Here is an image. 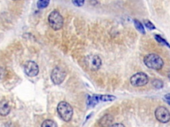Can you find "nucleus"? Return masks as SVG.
Listing matches in <instances>:
<instances>
[{"label": "nucleus", "mask_w": 170, "mask_h": 127, "mask_svg": "<svg viewBox=\"0 0 170 127\" xmlns=\"http://www.w3.org/2000/svg\"><path fill=\"white\" fill-rule=\"evenodd\" d=\"M144 62L148 68L153 70H160L164 66V60L156 54H149L144 58Z\"/></svg>", "instance_id": "obj_1"}, {"label": "nucleus", "mask_w": 170, "mask_h": 127, "mask_svg": "<svg viewBox=\"0 0 170 127\" xmlns=\"http://www.w3.org/2000/svg\"><path fill=\"white\" fill-rule=\"evenodd\" d=\"M57 112L60 117L65 122H69L72 119L73 109L70 104L67 102L61 101L59 103Z\"/></svg>", "instance_id": "obj_2"}, {"label": "nucleus", "mask_w": 170, "mask_h": 127, "mask_svg": "<svg viewBox=\"0 0 170 127\" xmlns=\"http://www.w3.org/2000/svg\"><path fill=\"white\" fill-rule=\"evenodd\" d=\"M48 21L51 27L55 30H60L62 27L64 23L62 15L57 10L53 11L49 14Z\"/></svg>", "instance_id": "obj_3"}, {"label": "nucleus", "mask_w": 170, "mask_h": 127, "mask_svg": "<svg viewBox=\"0 0 170 127\" xmlns=\"http://www.w3.org/2000/svg\"><path fill=\"white\" fill-rule=\"evenodd\" d=\"M85 64L91 71H97L102 66V60L98 55H89L85 58Z\"/></svg>", "instance_id": "obj_4"}, {"label": "nucleus", "mask_w": 170, "mask_h": 127, "mask_svg": "<svg viewBox=\"0 0 170 127\" xmlns=\"http://www.w3.org/2000/svg\"><path fill=\"white\" fill-rule=\"evenodd\" d=\"M149 82L148 76L144 72H138L134 74L130 78V83L134 87H142Z\"/></svg>", "instance_id": "obj_5"}, {"label": "nucleus", "mask_w": 170, "mask_h": 127, "mask_svg": "<svg viewBox=\"0 0 170 127\" xmlns=\"http://www.w3.org/2000/svg\"><path fill=\"white\" fill-rule=\"evenodd\" d=\"M155 116L157 120L161 123H168L170 121V113L165 107L160 106L156 109Z\"/></svg>", "instance_id": "obj_6"}, {"label": "nucleus", "mask_w": 170, "mask_h": 127, "mask_svg": "<svg viewBox=\"0 0 170 127\" xmlns=\"http://www.w3.org/2000/svg\"><path fill=\"white\" fill-rule=\"evenodd\" d=\"M66 76V72L63 69L59 67H56L54 68L53 70L52 71L51 78L53 81V82L55 85H59L62 83L63 81L65 80Z\"/></svg>", "instance_id": "obj_7"}, {"label": "nucleus", "mask_w": 170, "mask_h": 127, "mask_svg": "<svg viewBox=\"0 0 170 127\" xmlns=\"http://www.w3.org/2000/svg\"><path fill=\"white\" fill-rule=\"evenodd\" d=\"M24 71L25 74L28 76L35 77L39 73V66L35 62L28 61L25 64Z\"/></svg>", "instance_id": "obj_8"}, {"label": "nucleus", "mask_w": 170, "mask_h": 127, "mask_svg": "<svg viewBox=\"0 0 170 127\" xmlns=\"http://www.w3.org/2000/svg\"><path fill=\"white\" fill-rule=\"evenodd\" d=\"M114 117L112 115L106 114L98 121V125H99L100 127H110L112 125Z\"/></svg>", "instance_id": "obj_9"}, {"label": "nucleus", "mask_w": 170, "mask_h": 127, "mask_svg": "<svg viewBox=\"0 0 170 127\" xmlns=\"http://www.w3.org/2000/svg\"><path fill=\"white\" fill-rule=\"evenodd\" d=\"M11 107L8 101L6 100H3L0 102V115L3 117L7 116L10 113Z\"/></svg>", "instance_id": "obj_10"}, {"label": "nucleus", "mask_w": 170, "mask_h": 127, "mask_svg": "<svg viewBox=\"0 0 170 127\" xmlns=\"http://www.w3.org/2000/svg\"><path fill=\"white\" fill-rule=\"evenodd\" d=\"M134 26H135L136 29L138 30V31L142 34L145 33L143 25H142L139 21L137 20V19H135V20H134Z\"/></svg>", "instance_id": "obj_11"}, {"label": "nucleus", "mask_w": 170, "mask_h": 127, "mask_svg": "<svg viewBox=\"0 0 170 127\" xmlns=\"http://www.w3.org/2000/svg\"><path fill=\"white\" fill-rule=\"evenodd\" d=\"M115 99H116V97L111 95H99V100L102 101H112Z\"/></svg>", "instance_id": "obj_12"}, {"label": "nucleus", "mask_w": 170, "mask_h": 127, "mask_svg": "<svg viewBox=\"0 0 170 127\" xmlns=\"http://www.w3.org/2000/svg\"><path fill=\"white\" fill-rule=\"evenodd\" d=\"M50 0H39L37 3L39 9H44L49 5Z\"/></svg>", "instance_id": "obj_13"}, {"label": "nucleus", "mask_w": 170, "mask_h": 127, "mask_svg": "<svg viewBox=\"0 0 170 127\" xmlns=\"http://www.w3.org/2000/svg\"><path fill=\"white\" fill-rule=\"evenodd\" d=\"M41 127H57V125L55 122L52 120H45L42 123Z\"/></svg>", "instance_id": "obj_14"}, {"label": "nucleus", "mask_w": 170, "mask_h": 127, "mask_svg": "<svg viewBox=\"0 0 170 127\" xmlns=\"http://www.w3.org/2000/svg\"><path fill=\"white\" fill-rule=\"evenodd\" d=\"M152 85L154 87L156 88V89H161V88H162L164 86V83L160 79H155L153 80Z\"/></svg>", "instance_id": "obj_15"}, {"label": "nucleus", "mask_w": 170, "mask_h": 127, "mask_svg": "<svg viewBox=\"0 0 170 127\" xmlns=\"http://www.w3.org/2000/svg\"><path fill=\"white\" fill-rule=\"evenodd\" d=\"M155 37H156V39L158 42H159L160 44H164V45H165V46H168V47H169L170 48V45L168 44V42L167 41H166L165 40H164L163 38L159 36V35H156Z\"/></svg>", "instance_id": "obj_16"}, {"label": "nucleus", "mask_w": 170, "mask_h": 127, "mask_svg": "<svg viewBox=\"0 0 170 127\" xmlns=\"http://www.w3.org/2000/svg\"><path fill=\"white\" fill-rule=\"evenodd\" d=\"M144 23L145 26L148 29H149V30H153V29H156V26H154V25L153 23H152L150 22L149 20H144Z\"/></svg>", "instance_id": "obj_17"}, {"label": "nucleus", "mask_w": 170, "mask_h": 127, "mask_svg": "<svg viewBox=\"0 0 170 127\" xmlns=\"http://www.w3.org/2000/svg\"><path fill=\"white\" fill-rule=\"evenodd\" d=\"M85 0H72L73 5L76 7H82L85 4Z\"/></svg>", "instance_id": "obj_18"}, {"label": "nucleus", "mask_w": 170, "mask_h": 127, "mask_svg": "<svg viewBox=\"0 0 170 127\" xmlns=\"http://www.w3.org/2000/svg\"><path fill=\"white\" fill-rule=\"evenodd\" d=\"M110 127H125V126L122 123H116V124L112 125Z\"/></svg>", "instance_id": "obj_19"}, {"label": "nucleus", "mask_w": 170, "mask_h": 127, "mask_svg": "<svg viewBox=\"0 0 170 127\" xmlns=\"http://www.w3.org/2000/svg\"><path fill=\"white\" fill-rule=\"evenodd\" d=\"M3 74H4V70H3V68H0V79L2 78Z\"/></svg>", "instance_id": "obj_20"}, {"label": "nucleus", "mask_w": 170, "mask_h": 127, "mask_svg": "<svg viewBox=\"0 0 170 127\" xmlns=\"http://www.w3.org/2000/svg\"><path fill=\"white\" fill-rule=\"evenodd\" d=\"M165 98L166 99V100H167V101L169 103V104H170V93L165 95Z\"/></svg>", "instance_id": "obj_21"}, {"label": "nucleus", "mask_w": 170, "mask_h": 127, "mask_svg": "<svg viewBox=\"0 0 170 127\" xmlns=\"http://www.w3.org/2000/svg\"><path fill=\"white\" fill-rule=\"evenodd\" d=\"M168 77H169V79H170V74H169V76H168Z\"/></svg>", "instance_id": "obj_22"}, {"label": "nucleus", "mask_w": 170, "mask_h": 127, "mask_svg": "<svg viewBox=\"0 0 170 127\" xmlns=\"http://www.w3.org/2000/svg\"><path fill=\"white\" fill-rule=\"evenodd\" d=\"M13 1H17V0H13Z\"/></svg>", "instance_id": "obj_23"}]
</instances>
